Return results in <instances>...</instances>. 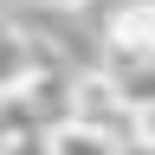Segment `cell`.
<instances>
[{
	"instance_id": "7",
	"label": "cell",
	"mask_w": 155,
	"mask_h": 155,
	"mask_svg": "<svg viewBox=\"0 0 155 155\" xmlns=\"http://www.w3.org/2000/svg\"><path fill=\"white\" fill-rule=\"evenodd\" d=\"M0 155H52V129H39V136H19V142H7Z\"/></svg>"
},
{
	"instance_id": "3",
	"label": "cell",
	"mask_w": 155,
	"mask_h": 155,
	"mask_svg": "<svg viewBox=\"0 0 155 155\" xmlns=\"http://www.w3.org/2000/svg\"><path fill=\"white\" fill-rule=\"evenodd\" d=\"M104 78L116 84V97H123L136 116H142V110H155V58H149V52H116V45H110Z\"/></svg>"
},
{
	"instance_id": "6",
	"label": "cell",
	"mask_w": 155,
	"mask_h": 155,
	"mask_svg": "<svg viewBox=\"0 0 155 155\" xmlns=\"http://www.w3.org/2000/svg\"><path fill=\"white\" fill-rule=\"evenodd\" d=\"M52 155H123V142L91 123H65V129H52Z\"/></svg>"
},
{
	"instance_id": "4",
	"label": "cell",
	"mask_w": 155,
	"mask_h": 155,
	"mask_svg": "<svg viewBox=\"0 0 155 155\" xmlns=\"http://www.w3.org/2000/svg\"><path fill=\"white\" fill-rule=\"evenodd\" d=\"M110 45L116 52H149L155 58V0H136L110 19Z\"/></svg>"
},
{
	"instance_id": "5",
	"label": "cell",
	"mask_w": 155,
	"mask_h": 155,
	"mask_svg": "<svg viewBox=\"0 0 155 155\" xmlns=\"http://www.w3.org/2000/svg\"><path fill=\"white\" fill-rule=\"evenodd\" d=\"M45 123H39V104L26 91H0V149L19 142V136H39Z\"/></svg>"
},
{
	"instance_id": "2",
	"label": "cell",
	"mask_w": 155,
	"mask_h": 155,
	"mask_svg": "<svg viewBox=\"0 0 155 155\" xmlns=\"http://www.w3.org/2000/svg\"><path fill=\"white\" fill-rule=\"evenodd\" d=\"M39 71H65L58 58L39 45L32 32H19V26H0V91H26Z\"/></svg>"
},
{
	"instance_id": "8",
	"label": "cell",
	"mask_w": 155,
	"mask_h": 155,
	"mask_svg": "<svg viewBox=\"0 0 155 155\" xmlns=\"http://www.w3.org/2000/svg\"><path fill=\"white\" fill-rule=\"evenodd\" d=\"M136 142H142V149H155V110H142V116H136Z\"/></svg>"
},
{
	"instance_id": "1",
	"label": "cell",
	"mask_w": 155,
	"mask_h": 155,
	"mask_svg": "<svg viewBox=\"0 0 155 155\" xmlns=\"http://www.w3.org/2000/svg\"><path fill=\"white\" fill-rule=\"evenodd\" d=\"M78 123H91V129L116 136V142H129V136H136V110L116 97V84H110L104 71H91V78H78Z\"/></svg>"
}]
</instances>
